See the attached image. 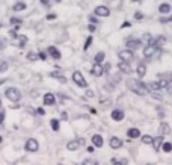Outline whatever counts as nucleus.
Instances as JSON below:
<instances>
[{
	"mask_svg": "<svg viewBox=\"0 0 172 165\" xmlns=\"http://www.w3.org/2000/svg\"><path fill=\"white\" fill-rule=\"evenodd\" d=\"M2 141H3V139H2V136H0V144H2Z\"/></svg>",
	"mask_w": 172,
	"mask_h": 165,
	"instance_id": "54",
	"label": "nucleus"
},
{
	"mask_svg": "<svg viewBox=\"0 0 172 165\" xmlns=\"http://www.w3.org/2000/svg\"><path fill=\"white\" fill-rule=\"evenodd\" d=\"M11 24H21V18H17V17H12L11 18Z\"/></svg>",
	"mask_w": 172,
	"mask_h": 165,
	"instance_id": "34",
	"label": "nucleus"
},
{
	"mask_svg": "<svg viewBox=\"0 0 172 165\" xmlns=\"http://www.w3.org/2000/svg\"><path fill=\"white\" fill-rule=\"evenodd\" d=\"M109 144H110V147L115 148V150H116V148H121V147H122V141H121L118 136H112Z\"/></svg>",
	"mask_w": 172,
	"mask_h": 165,
	"instance_id": "16",
	"label": "nucleus"
},
{
	"mask_svg": "<svg viewBox=\"0 0 172 165\" xmlns=\"http://www.w3.org/2000/svg\"><path fill=\"white\" fill-rule=\"evenodd\" d=\"M162 150L164 153H171L172 152V144L171 142H162Z\"/></svg>",
	"mask_w": 172,
	"mask_h": 165,
	"instance_id": "27",
	"label": "nucleus"
},
{
	"mask_svg": "<svg viewBox=\"0 0 172 165\" xmlns=\"http://www.w3.org/2000/svg\"><path fill=\"white\" fill-rule=\"evenodd\" d=\"M136 71H138V76L140 79L144 77L146 74V67H145V64H139L138 65V68H136Z\"/></svg>",
	"mask_w": 172,
	"mask_h": 165,
	"instance_id": "19",
	"label": "nucleus"
},
{
	"mask_svg": "<svg viewBox=\"0 0 172 165\" xmlns=\"http://www.w3.org/2000/svg\"><path fill=\"white\" fill-rule=\"evenodd\" d=\"M50 124H52V129L54 132L59 130V120H56V118H53L52 121H50Z\"/></svg>",
	"mask_w": 172,
	"mask_h": 165,
	"instance_id": "31",
	"label": "nucleus"
},
{
	"mask_svg": "<svg viewBox=\"0 0 172 165\" xmlns=\"http://www.w3.org/2000/svg\"><path fill=\"white\" fill-rule=\"evenodd\" d=\"M159 133H160V136H164V135L171 133V126L168 123H162L160 127H159Z\"/></svg>",
	"mask_w": 172,
	"mask_h": 165,
	"instance_id": "15",
	"label": "nucleus"
},
{
	"mask_svg": "<svg viewBox=\"0 0 172 165\" xmlns=\"http://www.w3.org/2000/svg\"><path fill=\"white\" fill-rule=\"evenodd\" d=\"M110 115H112V120H115V121H121V120L124 118V111H122V109H113Z\"/></svg>",
	"mask_w": 172,
	"mask_h": 165,
	"instance_id": "14",
	"label": "nucleus"
},
{
	"mask_svg": "<svg viewBox=\"0 0 172 165\" xmlns=\"http://www.w3.org/2000/svg\"><path fill=\"white\" fill-rule=\"evenodd\" d=\"M95 15H98V17H109L110 15V9L107 6H104V5H100V6L95 8Z\"/></svg>",
	"mask_w": 172,
	"mask_h": 165,
	"instance_id": "5",
	"label": "nucleus"
},
{
	"mask_svg": "<svg viewBox=\"0 0 172 165\" xmlns=\"http://www.w3.org/2000/svg\"><path fill=\"white\" fill-rule=\"evenodd\" d=\"M86 96H88V97H92V96H94V93H92L91 89H88V91H86Z\"/></svg>",
	"mask_w": 172,
	"mask_h": 165,
	"instance_id": "50",
	"label": "nucleus"
},
{
	"mask_svg": "<svg viewBox=\"0 0 172 165\" xmlns=\"http://www.w3.org/2000/svg\"><path fill=\"white\" fill-rule=\"evenodd\" d=\"M5 96L8 97L11 102H14V103H17L21 100V93L18 91L17 88H8L6 91H5Z\"/></svg>",
	"mask_w": 172,
	"mask_h": 165,
	"instance_id": "2",
	"label": "nucleus"
},
{
	"mask_svg": "<svg viewBox=\"0 0 172 165\" xmlns=\"http://www.w3.org/2000/svg\"><path fill=\"white\" fill-rule=\"evenodd\" d=\"M26 8H27V5L24 2H17V3L12 6V11H14V12H20V11H24Z\"/></svg>",
	"mask_w": 172,
	"mask_h": 165,
	"instance_id": "17",
	"label": "nucleus"
},
{
	"mask_svg": "<svg viewBox=\"0 0 172 165\" xmlns=\"http://www.w3.org/2000/svg\"><path fill=\"white\" fill-rule=\"evenodd\" d=\"M125 44H127V49L129 50H136V49H139L142 45V41L140 40H134V38H129L125 41Z\"/></svg>",
	"mask_w": 172,
	"mask_h": 165,
	"instance_id": "6",
	"label": "nucleus"
},
{
	"mask_svg": "<svg viewBox=\"0 0 172 165\" xmlns=\"http://www.w3.org/2000/svg\"><path fill=\"white\" fill-rule=\"evenodd\" d=\"M159 50H160V49L154 47L153 44H148L145 49H144V56H145V58H153V56H154V55L159 52Z\"/></svg>",
	"mask_w": 172,
	"mask_h": 165,
	"instance_id": "7",
	"label": "nucleus"
},
{
	"mask_svg": "<svg viewBox=\"0 0 172 165\" xmlns=\"http://www.w3.org/2000/svg\"><path fill=\"white\" fill-rule=\"evenodd\" d=\"M27 152H38V148H39V144H38V141L33 138L27 139L26 142V147H24Z\"/></svg>",
	"mask_w": 172,
	"mask_h": 165,
	"instance_id": "8",
	"label": "nucleus"
},
{
	"mask_svg": "<svg viewBox=\"0 0 172 165\" xmlns=\"http://www.w3.org/2000/svg\"><path fill=\"white\" fill-rule=\"evenodd\" d=\"M103 70L106 71V73H109V71H110V64H106V65L103 67Z\"/></svg>",
	"mask_w": 172,
	"mask_h": 165,
	"instance_id": "47",
	"label": "nucleus"
},
{
	"mask_svg": "<svg viewBox=\"0 0 172 165\" xmlns=\"http://www.w3.org/2000/svg\"><path fill=\"white\" fill-rule=\"evenodd\" d=\"M56 17H58V15H56V14H53V12H52V14H48V15H47V20H54Z\"/></svg>",
	"mask_w": 172,
	"mask_h": 165,
	"instance_id": "45",
	"label": "nucleus"
},
{
	"mask_svg": "<svg viewBox=\"0 0 172 165\" xmlns=\"http://www.w3.org/2000/svg\"><path fill=\"white\" fill-rule=\"evenodd\" d=\"M144 41H146V43L149 44L151 41H153V36H151L149 34H145V35H144Z\"/></svg>",
	"mask_w": 172,
	"mask_h": 165,
	"instance_id": "37",
	"label": "nucleus"
},
{
	"mask_svg": "<svg viewBox=\"0 0 172 165\" xmlns=\"http://www.w3.org/2000/svg\"><path fill=\"white\" fill-rule=\"evenodd\" d=\"M92 40H94L92 36H88V38H86V43H85V45H83V50H88V49H89V45L92 44Z\"/></svg>",
	"mask_w": 172,
	"mask_h": 165,
	"instance_id": "32",
	"label": "nucleus"
},
{
	"mask_svg": "<svg viewBox=\"0 0 172 165\" xmlns=\"http://www.w3.org/2000/svg\"><path fill=\"white\" fill-rule=\"evenodd\" d=\"M26 58H27V61H36V59H39V58H38V53H36V52H29Z\"/></svg>",
	"mask_w": 172,
	"mask_h": 165,
	"instance_id": "28",
	"label": "nucleus"
},
{
	"mask_svg": "<svg viewBox=\"0 0 172 165\" xmlns=\"http://www.w3.org/2000/svg\"><path fill=\"white\" fill-rule=\"evenodd\" d=\"M148 165H154V164H148Z\"/></svg>",
	"mask_w": 172,
	"mask_h": 165,
	"instance_id": "57",
	"label": "nucleus"
},
{
	"mask_svg": "<svg viewBox=\"0 0 172 165\" xmlns=\"http://www.w3.org/2000/svg\"><path fill=\"white\" fill-rule=\"evenodd\" d=\"M118 68H119V71L124 73V74H131V71H133L130 62H124V61H121L119 64H118Z\"/></svg>",
	"mask_w": 172,
	"mask_h": 165,
	"instance_id": "10",
	"label": "nucleus"
},
{
	"mask_svg": "<svg viewBox=\"0 0 172 165\" xmlns=\"http://www.w3.org/2000/svg\"><path fill=\"white\" fill-rule=\"evenodd\" d=\"M131 2H140V0H131Z\"/></svg>",
	"mask_w": 172,
	"mask_h": 165,
	"instance_id": "55",
	"label": "nucleus"
},
{
	"mask_svg": "<svg viewBox=\"0 0 172 165\" xmlns=\"http://www.w3.org/2000/svg\"><path fill=\"white\" fill-rule=\"evenodd\" d=\"M41 3H43L44 6H48L50 5V0H41Z\"/></svg>",
	"mask_w": 172,
	"mask_h": 165,
	"instance_id": "48",
	"label": "nucleus"
},
{
	"mask_svg": "<svg viewBox=\"0 0 172 165\" xmlns=\"http://www.w3.org/2000/svg\"><path fill=\"white\" fill-rule=\"evenodd\" d=\"M94 150H95V148H94V146H91V147H88V152H89V153H92Z\"/></svg>",
	"mask_w": 172,
	"mask_h": 165,
	"instance_id": "51",
	"label": "nucleus"
},
{
	"mask_svg": "<svg viewBox=\"0 0 172 165\" xmlns=\"http://www.w3.org/2000/svg\"><path fill=\"white\" fill-rule=\"evenodd\" d=\"M9 68V64L6 61H0V73H6Z\"/></svg>",
	"mask_w": 172,
	"mask_h": 165,
	"instance_id": "29",
	"label": "nucleus"
},
{
	"mask_svg": "<svg viewBox=\"0 0 172 165\" xmlns=\"http://www.w3.org/2000/svg\"><path fill=\"white\" fill-rule=\"evenodd\" d=\"M146 89L154 93V91H160V87H159L157 82H149V83H146Z\"/></svg>",
	"mask_w": 172,
	"mask_h": 165,
	"instance_id": "22",
	"label": "nucleus"
},
{
	"mask_svg": "<svg viewBox=\"0 0 172 165\" xmlns=\"http://www.w3.org/2000/svg\"><path fill=\"white\" fill-rule=\"evenodd\" d=\"M50 77L58 79V80H60L62 83H65V82H67V79H65V77H62V76H60V74L58 73V71H52V73H50Z\"/></svg>",
	"mask_w": 172,
	"mask_h": 165,
	"instance_id": "26",
	"label": "nucleus"
},
{
	"mask_svg": "<svg viewBox=\"0 0 172 165\" xmlns=\"http://www.w3.org/2000/svg\"><path fill=\"white\" fill-rule=\"evenodd\" d=\"M157 83H159L160 89H163V88H166V85H168V80H166V79H163V77H160V80H159Z\"/></svg>",
	"mask_w": 172,
	"mask_h": 165,
	"instance_id": "33",
	"label": "nucleus"
},
{
	"mask_svg": "<svg viewBox=\"0 0 172 165\" xmlns=\"http://www.w3.org/2000/svg\"><path fill=\"white\" fill-rule=\"evenodd\" d=\"M0 108H2V102H0Z\"/></svg>",
	"mask_w": 172,
	"mask_h": 165,
	"instance_id": "56",
	"label": "nucleus"
},
{
	"mask_svg": "<svg viewBox=\"0 0 172 165\" xmlns=\"http://www.w3.org/2000/svg\"><path fill=\"white\" fill-rule=\"evenodd\" d=\"M15 40H18V43H17L18 47H24L26 43H27V36H26V35H18Z\"/></svg>",
	"mask_w": 172,
	"mask_h": 165,
	"instance_id": "20",
	"label": "nucleus"
},
{
	"mask_svg": "<svg viewBox=\"0 0 172 165\" xmlns=\"http://www.w3.org/2000/svg\"><path fill=\"white\" fill-rule=\"evenodd\" d=\"M67 118H68V115H67V114L63 112V114H62V120H67Z\"/></svg>",
	"mask_w": 172,
	"mask_h": 165,
	"instance_id": "52",
	"label": "nucleus"
},
{
	"mask_svg": "<svg viewBox=\"0 0 172 165\" xmlns=\"http://www.w3.org/2000/svg\"><path fill=\"white\" fill-rule=\"evenodd\" d=\"M134 18H136V20H144V14H142L140 11H136V12H134Z\"/></svg>",
	"mask_w": 172,
	"mask_h": 165,
	"instance_id": "36",
	"label": "nucleus"
},
{
	"mask_svg": "<svg viewBox=\"0 0 172 165\" xmlns=\"http://www.w3.org/2000/svg\"><path fill=\"white\" fill-rule=\"evenodd\" d=\"M89 21H91L92 24H98V18L94 17V15H89Z\"/></svg>",
	"mask_w": 172,
	"mask_h": 165,
	"instance_id": "40",
	"label": "nucleus"
},
{
	"mask_svg": "<svg viewBox=\"0 0 172 165\" xmlns=\"http://www.w3.org/2000/svg\"><path fill=\"white\" fill-rule=\"evenodd\" d=\"M104 58H106L104 52H98L97 55H95V64H103Z\"/></svg>",
	"mask_w": 172,
	"mask_h": 165,
	"instance_id": "25",
	"label": "nucleus"
},
{
	"mask_svg": "<svg viewBox=\"0 0 172 165\" xmlns=\"http://www.w3.org/2000/svg\"><path fill=\"white\" fill-rule=\"evenodd\" d=\"M166 89H168V93H169V94H172V79H171V80H168Z\"/></svg>",
	"mask_w": 172,
	"mask_h": 165,
	"instance_id": "39",
	"label": "nucleus"
},
{
	"mask_svg": "<svg viewBox=\"0 0 172 165\" xmlns=\"http://www.w3.org/2000/svg\"><path fill=\"white\" fill-rule=\"evenodd\" d=\"M91 73H92V76H95V77H101L103 73H104L103 65H101V64H94V67H92V70H91Z\"/></svg>",
	"mask_w": 172,
	"mask_h": 165,
	"instance_id": "12",
	"label": "nucleus"
},
{
	"mask_svg": "<svg viewBox=\"0 0 172 165\" xmlns=\"http://www.w3.org/2000/svg\"><path fill=\"white\" fill-rule=\"evenodd\" d=\"M73 80H74V83L78 85L80 88H88V82H86V79L83 77V74H82L80 71H74V73H73Z\"/></svg>",
	"mask_w": 172,
	"mask_h": 165,
	"instance_id": "3",
	"label": "nucleus"
},
{
	"mask_svg": "<svg viewBox=\"0 0 172 165\" xmlns=\"http://www.w3.org/2000/svg\"><path fill=\"white\" fill-rule=\"evenodd\" d=\"M121 27H122V29H125V27H131V23H129V21H124Z\"/></svg>",
	"mask_w": 172,
	"mask_h": 165,
	"instance_id": "44",
	"label": "nucleus"
},
{
	"mask_svg": "<svg viewBox=\"0 0 172 165\" xmlns=\"http://www.w3.org/2000/svg\"><path fill=\"white\" fill-rule=\"evenodd\" d=\"M0 27H2V24H0Z\"/></svg>",
	"mask_w": 172,
	"mask_h": 165,
	"instance_id": "58",
	"label": "nucleus"
},
{
	"mask_svg": "<svg viewBox=\"0 0 172 165\" xmlns=\"http://www.w3.org/2000/svg\"><path fill=\"white\" fill-rule=\"evenodd\" d=\"M83 165H98V162H97V161H92V159H86L85 162H83Z\"/></svg>",
	"mask_w": 172,
	"mask_h": 165,
	"instance_id": "35",
	"label": "nucleus"
},
{
	"mask_svg": "<svg viewBox=\"0 0 172 165\" xmlns=\"http://www.w3.org/2000/svg\"><path fill=\"white\" fill-rule=\"evenodd\" d=\"M127 85L129 88L134 93V94H138V96H145L146 93H148V89H146V83H144L142 80H138V79H129L127 80Z\"/></svg>",
	"mask_w": 172,
	"mask_h": 165,
	"instance_id": "1",
	"label": "nucleus"
},
{
	"mask_svg": "<svg viewBox=\"0 0 172 165\" xmlns=\"http://www.w3.org/2000/svg\"><path fill=\"white\" fill-rule=\"evenodd\" d=\"M112 164H113V165H124L122 162H118L116 159H112Z\"/></svg>",
	"mask_w": 172,
	"mask_h": 165,
	"instance_id": "49",
	"label": "nucleus"
},
{
	"mask_svg": "<svg viewBox=\"0 0 172 165\" xmlns=\"http://www.w3.org/2000/svg\"><path fill=\"white\" fill-rule=\"evenodd\" d=\"M153 136H151V135H144V136H142V142H144V144H153Z\"/></svg>",
	"mask_w": 172,
	"mask_h": 165,
	"instance_id": "30",
	"label": "nucleus"
},
{
	"mask_svg": "<svg viewBox=\"0 0 172 165\" xmlns=\"http://www.w3.org/2000/svg\"><path fill=\"white\" fill-rule=\"evenodd\" d=\"M38 58H39L41 61H45V59H47V53H45V52H39V53H38Z\"/></svg>",
	"mask_w": 172,
	"mask_h": 165,
	"instance_id": "38",
	"label": "nucleus"
},
{
	"mask_svg": "<svg viewBox=\"0 0 172 165\" xmlns=\"http://www.w3.org/2000/svg\"><path fill=\"white\" fill-rule=\"evenodd\" d=\"M159 11H160V14H168V12L171 11V5H169V3H162V5L159 6Z\"/></svg>",
	"mask_w": 172,
	"mask_h": 165,
	"instance_id": "24",
	"label": "nucleus"
},
{
	"mask_svg": "<svg viewBox=\"0 0 172 165\" xmlns=\"http://www.w3.org/2000/svg\"><path fill=\"white\" fill-rule=\"evenodd\" d=\"M92 144H94V147H101V146H103V138H101V135H94V136H92Z\"/></svg>",
	"mask_w": 172,
	"mask_h": 165,
	"instance_id": "18",
	"label": "nucleus"
},
{
	"mask_svg": "<svg viewBox=\"0 0 172 165\" xmlns=\"http://www.w3.org/2000/svg\"><path fill=\"white\" fill-rule=\"evenodd\" d=\"M54 103H56V97L53 96L52 93H47V94L44 96V104H45V106H53Z\"/></svg>",
	"mask_w": 172,
	"mask_h": 165,
	"instance_id": "13",
	"label": "nucleus"
},
{
	"mask_svg": "<svg viewBox=\"0 0 172 165\" xmlns=\"http://www.w3.org/2000/svg\"><path fill=\"white\" fill-rule=\"evenodd\" d=\"M168 21H172V17H171V18H168Z\"/></svg>",
	"mask_w": 172,
	"mask_h": 165,
	"instance_id": "53",
	"label": "nucleus"
},
{
	"mask_svg": "<svg viewBox=\"0 0 172 165\" xmlns=\"http://www.w3.org/2000/svg\"><path fill=\"white\" fill-rule=\"evenodd\" d=\"M127 135H129L130 138H139V136H140V132H139V129H134V127H133V129H129V130H127Z\"/></svg>",
	"mask_w": 172,
	"mask_h": 165,
	"instance_id": "21",
	"label": "nucleus"
},
{
	"mask_svg": "<svg viewBox=\"0 0 172 165\" xmlns=\"http://www.w3.org/2000/svg\"><path fill=\"white\" fill-rule=\"evenodd\" d=\"M88 30H89V32L92 34V32H95V30H97V26H95V24H92V23H91V24L88 26Z\"/></svg>",
	"mask_w": 172,
	"mask_h": 165,
	"instance_id": "42",
	"label": "nucleus"
},
{
	"mask_svg": "<svg viewBox=\"0 0 172 165\" xmlns=\"http://www.w3.org/2000/svg\"><path fill=\"white\" fill-rule=\"evenodd\" d=\"M118 56H119L121 61L131 62V59H133V52H131V50H121V52L118 53Z\"/></svg>",
	"mask_w": 172,
	"mask_h": 165,
	"instance_id": "9",
	"label": "nucleus"
},
{
	"mask_svg": "<svg viewBox=\"0 0 172 165\" xmlns=\"http://www.w3.org/2000/svg\"><path fill=\"white\" fill-rule=\"evenodd\" d=\"M9 36H11L12 40H15V38L18 36V35H17V30H14V29H12V30H9Z\"/></svg>",
	"mask_w": 172,
	"mask_h": 165,
	"instance_id": "41",
	"label": "nucleus"
},
{
	"mask_svg": "<svg viewBox=\"0 0 172 165\" xmlns=\"http://www.w3.org/2000/svg\"><path fill=\"white\" fill-rule=\"evenodd\" d=\"M47 53H48V55L52 56L53 59H56V61H59L60 58H62V55H60V52H59V50H58V49H56V47H54V45H50V47L47 49Z\"/></svg>",
	"mask_w": 172,
	"mask_h": 165,
	"instance_id": "11",
	"label": "nucleus"
},
{
	"mask_svg": "<svg viewBox=\"0 0 172 165\" xmlns=\"http://www.w3.org/2000/svg\"><path fill=\"white\" fill-rule=\"evenodd\" d=\"M5 47H6V41H5L3 38H0V50H2V49H5Z\"/></svg>",
	"mask_w": 172,
	"mask_h": 165,
	"instance_id": "43",
	"label": "nucleus"
},
{
	"mask_svg": "<svg viewBox=\"0 0 172 165\" xmlns=\"http://www.w3.org/2000/svg\"><path fill=\"white\" fill-rule=\"evenodd\" d=\"M36 114H39V115H44V114H45L44 108H38V109H36Z\"/></svg>",
	"mask_w": 172,
	"mask_h": 165,
	"instance_id": "46",
	"label": "nucleus"
},
{
	"mask_svg": "<svg viewBox=\"0 0 172 165\" xmlns=\"http://www.w3.org/2000/svg\"><path fill=\"white\" fill-rule=\"evenodd\" d=\"M162 142H163V136H157L155 139H153L154 150H160V147H162Z\"/></svg>",
	"mask_w": 172,
	"mask_h": 165,
	"instance_id": "23",
	"label": "nucleus"
},
{
	"mask_svg": "<svg viewBox=\"0 0 172 165\" xmlns=\"http://www.w3.org/2000/svg\"><path fill=\"white\" fill-rule=\"evenodd\" d=\"M85 138H77V139H73V141H69L68 144H67V148L71 150V152H76L78 148L82 147V146H85Z\"/></svg>",
	"mask_w": 172,
	"mask_h": 165,
	"instance_id": "4",
	"label": "nucleus"
}]
</instances>
